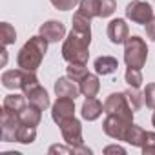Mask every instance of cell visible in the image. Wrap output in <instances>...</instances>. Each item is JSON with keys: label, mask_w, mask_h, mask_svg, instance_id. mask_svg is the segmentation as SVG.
Masks as SVG:
<instances>
[{"label": "cell", "mask_w": 155, "mask_h": 155, "mask_svg": "<svg viewBox=\"0 0 155 155\" xmlns=\"http://www.w3.org/2000/svg\"><path fill=\"white\" fill-rule=\"evenodd\" d=\"M91 18L81 15L77 11L73 15V28L68 35V38L62 44V58L71 64V62H79V64H88L90 58V44H91Z\"/></svg>", "instance_id": "obj_1"}, {"label": "cell", "mask_w": 155, "mask_h": 155, "mask_svg": "<svg viewBox=\"0 0 155 155\" xmlns=\"http://www.w3.org/2000/svg\"><path fill=\"white\" fill-rule=\"evenodd\" d=\"M48 44H49V42H48L42 35L31 37V38L22 46V49H20L18 55H17V64H18V68L35 73V71L40 68L42 60H44V55H46V51H48Z\"/></svg>", "instance_id": "obj_2"}, {"label": "cell", "mask_w": 155, "mask_h": 155, "mask_svg": "<svg viewBox=\"0 0 155 155\" xmlns=\"http://www.w3.org/2000/svg\"><path fill=\"white\" fill-rule=\"evenodd\" d=\"M148 58V46L146 42L133 35L128 37V40L124 42V62L128 68H135V69H142Z\"/></svg>", "instance_id": "obj_3"}, {"label": "cell", "mask_w": 155, "mask_h": 155, "mask_svg": "<svg viewBox=\"0 0 155 155\" xmlns=\"http://www.w3.org/2000/svg\"><path fill=\"white\" fill-rule=\"evenodd\" d=\"M33 84H38V79L33 71H26L22 68L18 69H8L2 73V86L8 90H29Z\"/></svg>", "instance_id": "obj_4"}, {"label": "cell", "mask_w": 155, "mask_h": 155, "mask_svg": "<svg viewBox=\"0 0 155 155\" xmlns=\"http://www.w3.org/2000/svg\"><path fill=\"white\" fill-rule=\"evenodd\" d=\"M60 131H62V139L66 140L68 146H73L77 150V153H91L90 148L84 146V140H82V124L79 119H68L60 124Z\"/></svg>", "instance_id": "obj_5"}, {"label": "cell", "mask_w": 155, "mask_h": 155, "mask_svg": "<svg viewBox=\"0 0 155 155\" xmlns=\"http://www.w3.org/2000/svg\"><path fill=\"white\" fill-rule=\"evenodd\" d=\"M115 9H117L115 0H81L77 11L88 18H97V17L108 18L115 13Z\"/></svg>", "instance_id": "obj_6"}, {"label": "cell", "mask_w": 155, "mask_h": 155, "mask_svg": "<svg viewBox=\"0 0 155 155\" xmlns=\"http://www.w3.org/2000/svg\"><path fill=\"white\" fill-rule=\"evenodd\" d=\"M104 113L106 115H117L130 122H133V110L126 99V93H111L104 101Z\"/></svg>", "instance_id": "obj_7"}, {"label": "cell", "mask_w": 155, "mask_h": 155, "mask_svg": "<svg viewBox=\"0 0 155 155\" xmlns=\"http://www.w3.org/2000/svg\"><path fill=\"white\" fill-rule=\"evenodd\" d=\"M126 18H130L135 24L146 26L151 18H153V8L148 2H142V0H133L126 6Z\"/></svg>", "instance_id": "obj_8"}, {"label": "cell", "mask_w": 155, "mask_h": 155, "mask_svg": "<svg viewBox=\"0 0 155 155\" xmlns=\"http://www.w3.org/2000/svg\"><path fill=\"white\" fill-rule=\"evenodd\" d=\"M133 122L122 119V117H117V115H106L104 122H102V130L108 137L115 139V140H124V135L128 131V128L131 126Z\"/></svg>", "instance_id": "obj_9"}, {"label": "cell", "mask_w": 155, "mask_h": 155, "mask_svg": "<svg viewBox=\"0 0 155 155\" xmlns=\"http://www.w3.org/2000/svg\"><path fill=\"white\" fill-rule=\"evenodd\" d=\"M0 126H2V140L4 142H15L17 140V130L20 126L18 113H13L6 108H2L0 115Z\"/></svg>", "instance_id": "obj_10"}, {"label": "cell", "mask_w": 155, "mask_h": 155, "mask_svg": "<svg viewBox=\"0 0 155 155\" xmlns=\"http://www.w3.org/2000/svg\"><path fill=\"white\" fill-rule=\"evenodd\" d=\"M75 117V99L69 97H58L57 102L51 106V119L60 126L64 120Z\"/></svg>", "instance_id": "obj_11"}, {"label": "cell", "mask_w": 155, "mask_h": 155, "mask_svg": "<svg viewBox=\"0 0 155 155\" xmlns=\"http://www.w3.org/2000/svg\"><path fill=\"white\" fill-rule=\"evenodd\" d=\"M130 37V29L124 18H113L108 24V38L111 40V44H124Z\"/></svg>", "instance_id": "obj_12"}, {"label": "cell", "mask_w": 155, "mask_h": 155, "mask_svg": "<svg viewBox=\"0 0 155 155\" xmlns=\"http://www.w3.org/2000/svg\"><path fill=\"white\" fill-rule=\"evenodd\" d=\"M38 35H42L48 42H58L66 37V26L58 20H48L40 26Z\"/></svg>", "instance_id": "obj_13"}, {"label": "cell", "mask_w": 155, "mask_h": 155, "mask_svg": "<svg viewBox=\"0 0 155 155\" xmlns=\"http://www.w3.org/2000/svg\"><path fill=\"white\" fill-rule=\"evenodd\" d=\"M55 93L57 97H69V99H77L81 95V86L77 81H73L71 77H60L55 82Z\"/></svg>", "instance_id": "obj_14"}, {"label": "cell", "mask_w": 155, "mask_h": 155, "mask_svg": "<svg viewBox=\"0 0 155 155\" xmlns=\"http://www.w3.org/2000/svg\"><path fill=\"white\" fill-rule=\"evenodd\" d=\"M24 95L28 97L29 104H33V106L40 108L42 111L49 108V95H48V91H46L40 84H33L29 90H26V91H24Z\"/></svg>", "instance_id": "obj_15"}, {"label": "cell", "mask_w": 155, "mask_h": 155, "mask_svg": "<svg viewBox=\"0 0 155 155\" xmlns=\"http://www.w3.org/2000/svg\"><path fill=\"white\" fill-rule=\"evenodd\" d=\"M102 111H104V104L101 101H97L95 97H86V101L82 104V110H81L82 119H86V120H97L102 115Z\"/></svg>", "instance_id": "obj_16"}, {"label": "cell", "mask_w": 155, "mask_h": 155, "mask_svg": "<svg viewBox=\"0 0 155 155\" xmlns=\"http://www.w3.org/2000/svg\"><path fill=\"white\" fill-rule=\"evenodd\" d=\"M93 68H95L97 75H111V73L117 71V68H119V60H117L115 57H108V55H104V57L95 58Z\"/></svg>", "instance_id": "obj_17"}, {"label": "cell", "mask_w": 155, "mask_h": 155, "mask_svg": "<svg viewBox=\"0 0 155 155\" xmlns=\"http://www.w3.org/2000/svg\"><path fill=\"white\" fill-rule=\"evenodd\" d=\"M81 86V93L84 97H97L99 90H101V82H99V77L93 73H88L84 79L79 82Z\"/></svg>", "instance_id": "obj_18"}, {"label": "cell", "mask_w": 155, "mask_h": 155, "mask_svg": "<svg viewBox=\"0 0 155 155\" xmlns=\"http://www.w3.org/2000/svg\"><path fill=\"white\" fill-rule=\"evenodd\" d=\"M18 117H20V122H22V124L38 126L40 120H42V110L37 108V106H33V104H28V106L18 113Z\"/></svg>", "instance_id": "obj_19"}, {"label": "cell", "mask_w": 155, "mask_h": 155, "mask_svg": "<svg viewBox=\"0 0 155 155\" xmlns=\"http://www.w3.org/2000/svg\"><path fill=\"white\" fill-rule=\"evenodd\" d=\"M144 140H146V131H144L140 126L131 124V126L128 128L126 135H124V142H128V144H131V146H137V148H142Z\"/></svg>", "instance_id": "obj_20"}, {"label": "cell", "mask_w": 155, "mask_h": 155, "mask_svg": "<svg viewBox=\"0 0 155 155\" xmlns=\"http://www.w3.org/2000/svg\"><path fill=\"white\" fill-rule=\"evenodd\" d=\"M26 95H20V93H9L6 99H4V104H2V108H6V110H9V111H13V113H20L28 104H26Z\"/></svg>", "instance_id": "obj_21"}, {"label": "cell", "mask_w": 155, "mask_h": 155, "mask_svg": "<svg viewBox=\"0 0 155 155\" xmlns=\"http://www.w3.org/2000/svg\"><path fill=\"white\" fill-rule=\"evenodd\" d=\"M37 139V126H29V124H22L17 130V142L20 144H31Z\"/></svg>", "instance_id": "obj_22"}, {"label": "cell", "mask_w": 155, "mask_h": 155, "mask_svg": "<svg viewBox=\"0 0 155 155\" xmlns=\"http://www.w3.org/2000/svg\"><path fill=\"white\" fill-rule=\"evenodd\" d=\"M0 38H2V46L8 48L9 44H13L17 40V31L9 22H2L0 24Z\"/></svg>", "instance_id": "obj_23"}, {"label": "cell", "mask_w": 155, "mask_h": 155, "mask_svg": "<svg viewBox=\"0 0 155 155\" xmlns=\"http://www.w3.org/2000/svg\"><path fill=\"white\" fill-rule=\"evenodd\" d=\"M68 77H71L73 81H77V82H81L84 77L90 73L88 71V68H86V64H79V62H71V64H68Z\"/></svg>", "instance_id": "obj_24"}, {"label": "cell", "mask_w": 155, "mask_h": 155, "mask_svg": "<svg viewBox=\"0 0 155 155\" xmlns=\"http://www.w3.org/2000/svg\"><path fill=\"white\" fill-rule=\"evenodd\" d=\"M124 93H126V99H128L131 110H133V111H139L140 106H142V102H144V95L139 91V88H131V86H130Z\"/></svg>", "instance_id": "obj_25"}, {"label": "cell", "mask_w": 155, "mask_h": 155, "mask_svg": "<svg viewBox=\"0 0 155 155\" xmlns=\"http://www.w3.org/2000/svg\"><path fill=\"white\" fill-rule=\"evenodd\" d=\"M124 81H126L128 86H131V88H140V84H142V73H140V69L128 68L126 73H124Z\"/></svg>", "instance_id": "obj_26"}, {"label": "cell", "mask_w": 155, "mask_h": 155, "mask_svg": "<svg viewBox=\"0 0 155 155\" xmlns=\"http://www.w3.org/2000/svg\"><path fill=\"white\" fill-rule=\"evenodd\" d=\"M49 2L58 11H69V9H75L77 6H79L81 0H49Z\"/></svg>", "instance_id": "obj_27"}, {"label": "cell", "mask_w": 155, "mask_h": 155, "mask_svg": "<svg viewBox=\"0 0 155 155\" xmlns=\"http://www.w3.org/2000/svg\"><path fill=\"white\" fill-rule=\"evenodd\" d=\"M142 95H144V102H146V106L151 108V110H155V82L146 84Z\"/></svg>", "instance_id": "obj_28"}, {"label": "cell", "mask_w": 155, "mask_h": 155, "mask_svg": "<svg viewBox=\"0 0 155 155\" xmlns=\"http://www.w3.org/2000/svg\"><path fill=\"white\" fill-rule=\"evenodd\" d=\"M140 150L144 155H155V133L153 131H146V140Z\"/></svg>", "instance_id": "obj_29"}, {"label": "cell", "mask_w": 155, "mask_h": 155, "mask_svg": "<svg viewBox=\"0 0 155 155\" xmlns=\"http://www.w3.org/2000/svg\"><path fill=\"white\" fill-rule=\"evenodd\" d=\"M77 153V150L73 148V146H69V148H64V146H58V144H55V146H51L49 148V153Z\"/></svg>", "instance_id": "obj_30"}, {"label": "cell", "mask_w": 155, "mask_h": 155, "mask_svg": "<svg viewBox=\"0 0 155 155\" xmlns=\"http://www.w3.org/2000/svg\"><path fill=\"white\" fill-rule=\"evenodd\" d=\"M146 35H148L153 42H155V17H153V18L146 24Z\"/></svg>", "instance_id": "obj_31"}, {"label": "cell", "mask_w": 155, "mask_h": 155, "mask_svg": "<svg viewBox=\"0 0 155 155\" xmlns=\"http://www.w3.org/2000/svg\"><path fill=\"white\" fill-rule=\"evenodd\" d=\"M104 153H126V150L124 148H120V146H108V148H104Z\"/></svg>", "instance_id": "obj_32"}, {"label": "cell", "mask_w": 155, "mask_h": 155, "mask_svg": "<svg viewBox=\"0 0 155 155\" xmlns=\"http://www.w3.org/2000/svg\"><path fill=\"white\" fill-rule=\"evenodd\" d=\"M151 124H153V128H155V113H153V117H151Z\"/></svg>", "instance_id": "obj_33"}]
</instances>
